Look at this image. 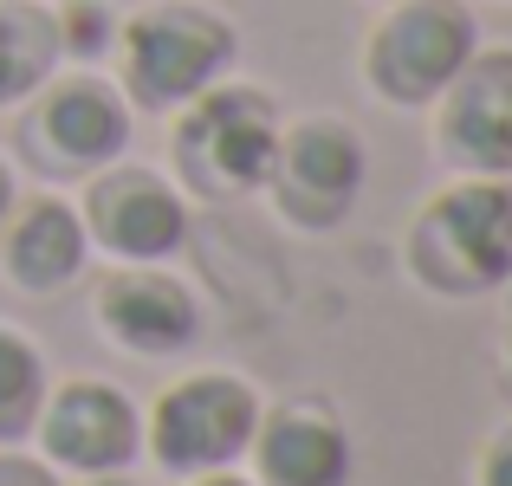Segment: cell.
I'll return each instance as SVG.
<instances>
[{"label": "cell", "mask_w": 512, "mask_h": 486, "mask_svg": "<svg viewBox=\"0 0 512 486\" xmlns=\"http://www.w3.org/2000/svg\"><path fill=\"white\" fill-rule=\"evenodd\" d=\"M402 266L435 299H493L512 286V175H454L402 234Z\"/></svg>", "instance_id": "1"}, {"label": "cell", "mask_w": 512, "mask_h": 486, "mask_svg": "<svg viewBox=\"0 0 512 486\" xmlns=\"http://www.w3.org/2000/svg\"><path fill=\"white\" fill-rule=\"evenodd\" d=\"M111 59H117V91L130 98V111L169 117L195 91L221 85L234 72L240 33L208 0H150V7L117 20Z\"/></svg>", "instance_id": "2"}, {"label": "cell", "mask_w": 512, "mask_h": 486, "mask_svg": "<svg viewBox=\"0 0 512 486\" xmlns=\"http://www.w3.org/2000/svg\"><path fill=\"white\" fill-rule=\"evenodd\" d=\"M169 117H175L169 169H175V188L188 201H247L266 188V169H273V150H279V124H286L266 85L221 78V85L195 91Z\"/></svg>", "instance_id": "3"}, {"label": "cell", "mask_w": 512, "mask_h": 486, "mask_svg": "<svg viewBox=\"0 0 512 486\" xmlns=\"http://www.w3.org/2000/svg\"><path fill=\"white\" fill-rule=\"evenodd\" d=\"M130 130L137 111L98 65H59L20 104V156L52 182H85L104 162L130 156Z\"/></svg>", "instance_id": "4"}, {"label": "cell", "mask_w": 512, "mask_h": 486, "mask_svg": "<svg viewBox=\"0 0 512 486\" xmlns=\"http://www.w3.org/2000/svg\"><path fill=\"white\" fill-rule=\"evenodd\" d=\"M266 396L234 370H188L169 389H156L150 415H143V454L163 467L169 480L221 474V467L247 461V441L260 428Z\"/></svg>", "instance_id": "5"}, {"label": "cell", "mask_w": 512, "mask_h": 486, "mask_svg": "<svg viewBox=\"0 0 512 486\" xmlns=\"http://www.w3.org/2000/svg\"><path fill=\"white\" fill-rule=\"evenodd\" d=\"M474 46L480 20L467 0H389L363 39V85L396 111H428Z\"/></svg>", "instance_id": "6"}, {"label": "cell", "mask_w": 512, "mask_h": 486, "mask_svg": "<svg viewBox=\"0 0 512 486\" xmlns=\"http://www.w3.org/2000/svg\"><path fill=\"white\" fill-rule=\"evenodd\" d=\"M78 221H85L91 253H104L111 266H169L188 247V195L175 188V175L150 169V162H104L98 175H85L78 195Z\"/></svg>", "instance_id": "7"}, {"label": "cell", "mask_w": 512, "mask_h": 486, "mask_svg": "<svg viewBox=\"0 0 512 486\" xmlns=\"http://www.w3.org/2000/svg\"><path fill=\"white\" fill-rule=\"evenodd\" d=\"M370 182V150L344 117H299V124H279V150L266 169L273 214L299 234H331L350 221V208L363 201Z\"/></svg>", "instance_id": "8"}, {"label": "cell", "mask_w": 512, "mask_h": 486, "mask_svg": "<svg viewBox=\"0 0 512 486\" xmlns=\"http://www.w3.org/2000/svg\"><path fill=\"white\" fill-rule=\"evenodd\" d=\"M33 441L52 474H72V480L124 474L143 454V409L104 376H65L39 402Z\"/></svg>", "instance_id": "9"}, {"label": "cell", "mask_w": 512, "mask_h": 486, "mask_svg": "<svg viewBox=\"0 0 512 486\" xmlns=\"http://www.w3.org/2000/svg\"><path fill=\"white\" fill-rule=\"evenodd\" d=\"M428 111L454 175H512V46H474Z\"/></svg>", "instance_id": "10"}, {"label": "cell", "mask_w": 512, "mask_h": 486, "mask_svg": "<svg viewBox=\"0 0 512 486\" xmlns=\"http://www.w3.org/2000/svg\"><path fill=\"white\" fill-rule=\"evenodd\" d=\"M91 324L124 357H182L201 344V299L169 266H104L91 286Z\"/></svg>", "instance_id": "11"}, {"label": "cell", "mask_w": 512, "mask_h": 486, "mask_svg": "<svg viewBox=\"0 0 512 486\" xmlns=\"http://www.w3.org/2000/svg\"><path fill=\"white\" fill-rule=\"evenodd\" d=\"M253 486H350L357 448L338 409L325 402H273L260 409V428L247 441Z\"/></svg>", "instance_id": "12"}, {"label": "cell", "mask_w": 512, "mask_h": 486, "mask_svg": "<svg viewBox=\"0 0 512 486\" xmlns=\"http://www.w3.org/2000/svg\"><path fill=\"white\" fill-rule=\"evenodd\" d=\"M91 266V240L78 221V201L65 195H26L0 221V279L26 299H52V292L78 286Z\"/></svg>", "instance_id": "13"}, {"label": "cell", "mask_w": 512, "mask_h": 486, "mask_svg": "<svg viewBox=\"0 0 512 486\" xmlns=\"http://www.w3.org/2000/svg\"><path fill=\"white\" fill-rule=\"evenodd\" d=\"M59 65L52 0H0V111H20Z\"/></svg>", "instance_id": "14"}, {"label": "cell", "mask_w": 512, "mask_h": 486, "mask_svg": "<svg viewBox=\"0 0 512 486\" xmlns=\"http://www.w3.org/2000/svg\"><path fill=\"white\" fill-rule=\"evenodd\" d=\"M46 389H52L46 350H39L20 324H0V448L33 441V422H39Z\"/></svg>", "instance_id": "15"}, {"label": "cell", "mask_w": 512, "mask_h": 486, "mask_svg": "<svg viewBox=\"0 0 512 486\" xmlns=\"http://www.w3.org/2000/svg\"><path fill=\"white\" fill-rule=\"evenodd\" d=\"M52 26H59L65 65H98L117 46V13L104 0H52Z\"/></svg>", "instance_id": "16"}, {"label": "cell", "mask_w": 512, "mask_h": 486, "mask_svg": "<svg viewBox=\"0 0 512 486\" xmlns=\"http://www.w3.org/2000/svg\"><path fill=\"white\" fill-rule=\"evenodd\" d=\"M474 486H512V422H500L487 435V448L474 461Z\"/></svg>", "instance_id": "17"}, {"label": "cell", "mask_w": 512, "mask_h": 486, "mask_svg": "<svg viewBox=\"0 0 512 486\" xmlns=\"http://www.w3.org/2000/svg\"><path fill=\"white\" fill-rule=\"evenodd\" d=\"M0 486H59V474H52L46 461H33V454L0 448Z\"/></svg>", "instance_id": "18"}, {"label": "cell", "mask_w": 512, "mask_h": 486, "mask_svg": "<svg viewBox=\"0 0 512 486\" xmlns=\"http://www.w3.org/2000/svg\"><path fill=\"white\" fill-rule=\"evenodd\" d=\"M20 201V175H13V162L0 156V221H7V208Z\"/></svg>", "instance_id": "19"}, {"label": "cell", "mask_w": 512, "mask_h": 486, "mask_svg": "<svg viewBox=\"0 0 512 486\" xmlns=\"http://www.w3.org/2000/svg\"><path fill=\"white\" fill-rule=\"evenodd\" d=\"M500 376L512 389V286H506V331H500Z\"/></svg>", "instance_id": "20"}, {"label": "cell", "mask_w": 512, "mask_h": 486, "mask_svg": "<svg viewBox=\"0 0 512 486\" xmlns=\"http://www.w3.org/2000/svg\"><path fill=\"white\" fill-rule=\"evenodd\" d=\"M182 486H253L240 467H221V474H195V480H182Z\"/></svg>", "instance_id": "21"}, {"label": "cell", "mask_w": 512, "mask_h": 486, "mask_svg": "<svg viewBox=\"0 0 512 486\" xmlns=\"http://www.w3.org/2000/svg\"><path fill=\"white\" fill-rule=\"evenodd\" d=\"M78 486H143V480H130V467H124V474H91V480H78Z\"/></svg>", "instance_id": "22"}, {"label": "cell", "mask_w": 512, "mask_h": 486, "mask_svg": "<svg viewBox=\"0 0 512 486\" xmlns=\"http://www.w3.org/2000/svg\"><path fill=\"white\" fill-rule=\"evenodd\" d=\"M376 7H389V0H376Z\"/></svg>", "instance_id": "23"}]
</instances>
